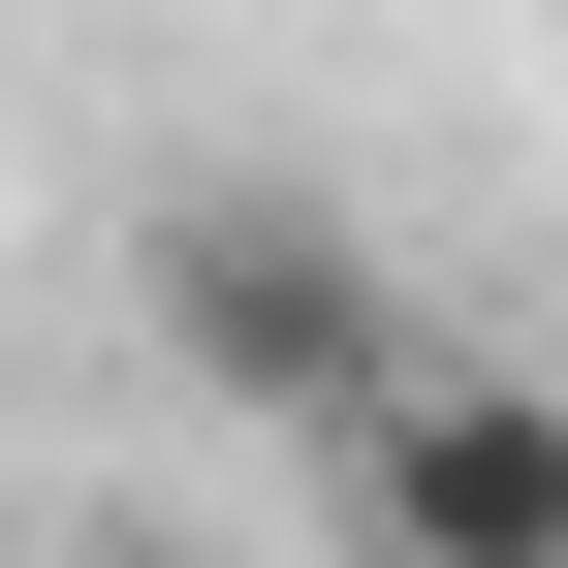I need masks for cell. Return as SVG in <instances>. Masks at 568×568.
Returning <instances> with one entry per match:
<instances>
[{
	"label": "cell",
	"mask_w": 568,
	"mask_h": 568,
	"mask_svg": "<svg viewBox=\"0 0 568 568\" xmlns=\"http://www.w3.org/2000/svg\"><path fill=\"white\" fill-rule=\"evenodd\" d=\"M126 316H159V379L222 410V443H316V474L443 379V316H410V253L347 222V190H159V222H126Z\"/></svg>",
	"instance_id": "1"
},
{
	"label": "cell",
	"mask_w": 568,
	"mask_h": 568,
	"mask_svg": "<svg viewBox=\"0 0 568 568\" xmlns=\"http://www.w3.org/2000/svg\"><path fill=\"white\" fill-rule=\"evenodd\" d=\"M347 568H568V379L537 347H443L347 443Z\"/></svg>",
	"instance_id": "2"
}]
</instances>
